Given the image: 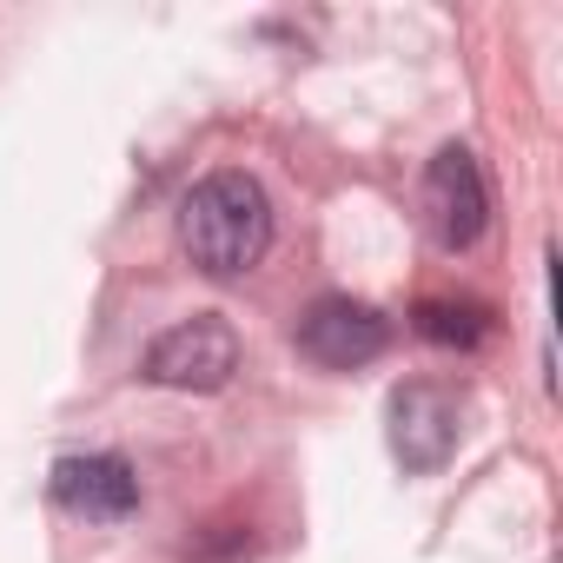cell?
<instances>
[{
	"mask_svg": "<svg viewBox=\"0 0 563 563\" xmlns=\"http://www.w3.org/2000/svg\"><path fill=\"white\" fill-rule=\"evenodd\" d=\"M299 358H312L319 372H358L372 365L385 345H391V319L365 299H345V292H325L299 312V332H292Z\"/></svg>",
	"mask_w": 563,
	"mask_h": 563,
	"instance_id": "cell-4",
	"label": "cell"
},
{
	"mask_svg": "<svg viewBox=\"0 0 563 563\" xmlns=\"http://www.w3.org/2000/svg\"><path fill=\"white\" fill-rule=\"evenodd\" d=\"M54 497L74 510V517H100V523H120L140 510V477L120 451H87V457H60L54 464Z\"/></svg>",
	"mask_w": 563,
	"mask_h": 563,
	"instance_id": "cell-6",
	"label": "cell"
},
{
	"mask_svg": "<svg viewBox=\"0 0 563 563\" xmlns=\"http://www.w3.org/2000/svg\"><path fill=\"white\" fill-rule=\"evenodd\" d=\"M411 325H418V339H431V345H457V352H471V345L490 339V312H484L477 299H424Z\"/></svg>",
	"mask_w": 563,
	"mask_h": 563,
	"instance_id": "cell-7",
	"label": "cell"
},
{
	"mask_svg": "<svg viewBox=\"0 0 563 563\" xmlns=\"http://www.w3.org/2000/svg\"><path fill=\"white\" fill-rule=\"evenodd\" d=\"M391 457L411 471V477H431L451 464L457 451V431H464V398L438 378H411L391 391Z\"/></svg>",
	"mask_w": 563,
	"mask_h": 563,
	"instance_id": "cell-3",
	"label": "cell"
},
{
	"mask_svg": "<svg viewBox=\"0 0 563 563\" xmlns=\"http://www.w3.org/2000/svg\"><path fill=\"white\" fill-rule=\"evenodd\" d=\"M424 225L444 252H471L490 225V186L471 146H438L424 166Z\"/></svg>",
	"mask_w": 563,
	"mask_h": 563,
	"instance_id": "cell-5",
	"label": "cell"
},
{
	"mask_svg": "<svg viewBox=\"0 0 563 563\" xmlns=\"http://www.w3.org/2000/svg\"><path fill=\"white\" fill-rule=\"evenodd\" d=\"M140 372H146V385H166V391H219L239 372V332H232V319L199 312V319L159 332Z\"/></svg>",
	"mask_w": 563,
	"mask_h": 563,
	"instance_id": "cell-2",
	"label": "cell"
},
{
	"mask_svg": "<svg viewBox=\"0 0 563 563\" xmlns=\"http://www.w3.org/2000/svg\"><path fill=\"white\" fill-rule=\"evenodd\" d=\"M179 245L206 278H239L272 252V199L252 173H206L179 199Z\"/></svg>",
	"mask_w": 563,
	"mask_h": 563,
	"instance_id": "cell-1",
	"label": "cell"
}]
</instances>
